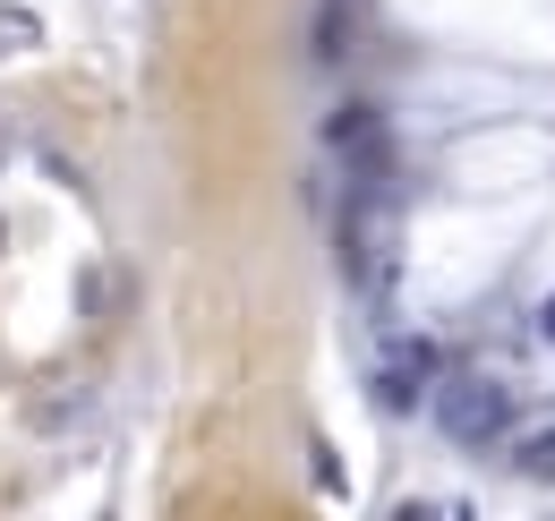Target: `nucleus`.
Listing matches in <instances>:
<instances>
[{"label":"nucleus","mask_w":555,"mask_h":521,"mask_svg":"<svg viewBox=\"0 0 555 521\" xmlns=\"http://www.w3.org/2000/svg\"><path fill=\"white\" fill-rule=\"evenodd\" d=\"M504 419H513V393L495 385V377H479V368H462V377L436 385V428H444L453 445H495Z\"/></svg>","instance_id":"nucleus-1"},{"label":"nucleus","mask_w":555,"mask_h":521,"mask_svg":"<svg viewBox=\"0 0 555 521\" xmlns=\"http://www.w3.org/2000/svg\"><path fill=\"white\" fill-rule=\"evenodd\" d=\"M418 377H427V342H393V359H385L376 393H385L393 410H411V402H418Z\"/></svg>","instance_id":"nucleus-2"},{"label":"nucleus","mask_w":555,"mask_h":521,"mask_svg":"<svg viewBox=\"0 0 555 521\" xmlns=\"http://www.w3.org/2000/svg\"><path fill=\"white\" fill-rule=\"evenodd\" d=\"M513 461H521L530 479H555V428H547V436H530V445H521Z\"/></svg>","instance_id":"nucleus-3"}]
</instances>
